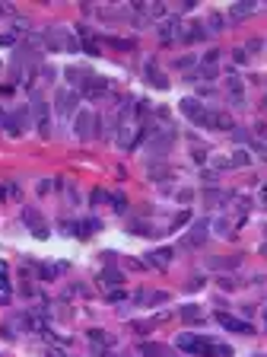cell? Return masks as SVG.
Masks as SVG:
<instances>
[{
    "label": "cell",
    "mask_w": 267,
    "mask_h": 357,
    "mask_svg": "<svg viewBox=\"0 0 267 357\" xmlns=\"http://www.w3.org/2000/svg\"><path fill=\"white\" fill-rule=\"evenodd\" d=\"M178 348L188 354H201V357H232L229 344H220L207 335H178Z\"/></svg>",
    "instance_id": "1"
},
{
    "label": "cell",
    "mask_w": 267,
    "mask_h": 357,
    "mask_svg": "<svg viewBox=\"0 0 267 357\" xmlns=\"http://www.w3.org/2000/svg\"><path fill=\"white\" fill-rule=\"evenodd\" d=\"M45 45H48L51 51H77V48H80L77 39H74L67 29H48V32H45Z\"/></svg>",
    "instance_id": "2"
},
{
    "label": "cell",
    "mask_w": 267,
    "mask_h": 357,
    "mask_svg": "<svg viewBox=\"0 0 267 357\" xmlns=\"http://www.w3.org/2000/svg\"><path fill=\"white\" fill-rule=\"evenodd\" d=\"M181 115H185V118H191V122L194 125H201V128H207L210 125V109H207V105H204L201 99H181Z\"/></svg>",
    "instance_id": "3"
},
{
    "label": "cell",
    "mask_w": 267,
    "mask_h": 357,
    "mask_svg": "<svg viewBox=\"0 0 267 357\" xmlns=\"http://www.w3.org/2000/svg\"><path fill=\"white\" fill-rule=\"evenodd\" d=\"M77 99H80V93L77 90H57V96H54V109L60 118H70L77 109Z\"/></svg>",
    "instance_id": "4"
},
{
    "label": "cell",
    "mask_w": 267,
    "mask_h": 357,
    "mask_svg": "<svg viewBox=\"0 0 267 357\" xmlns=\"http://www.w3.org/2000/svg\"><path fill=\"white\" fill-rule=\"evenodd\" d=\"M32 115H35V125H39V134L48 137V134H51V115H48V102L35 96V99H32Z\"/></svg>",
    "instance_id": "5"
},
{
    "label": "cell",
    "mask_w": 267,
    "mask_h": 357,
    "mask_svg": "<svg viewBox=\"0 0 267 357\" xmlns=\"http://www.w3.org/2000/svg\"><path fill=\"white\" fill-rule=\"evenodd\" d=\"M22 223H26V227L32 230V236H39V240L48 236V223L42 220V214L35 207H22Z\"/></svg>",
    "instance_id": "6"
},
{
    "label": "cell",
    "mask_w": 267,
    "mask_h": 357,
    "mask_svg": "<svg viewBox=\"0 0 267 357\" xmlns=\"http://www.w3.org/2000/svg\"><path fill=\"white\" fill-rule=\"evenodd\" d=\"M4 128L10 131V134H22V131L29 128V109H16L13 115H7Z\"/></svg>",
    "instance_id": "7"
},
{
    "label": "cell",
    "mask_w": 267,
    "mask_h": 357,
    "mask_svg": "<svg viewBox=\"0 0 267 357\" xmlns=\"http://www.w3.org/2000/svg\"><path fill=\"white\" fill-rule=\"evenodd\" d=\"M64 230H70L74 236H80V240H86L89 233L102 230V223H99V220H80V223H64Z\"/></svg>",
    "instance_id": "8"
},
{
    "label": "cell",
    "mask_w": 267,
    "mask_h": 357,
    "mask_svg": "<svg viewBox=\"0 0 267 357\" xmlns=\"http://www.w3.org/2000/svg\"><path fill=\"white\" fill-rule=\"evenodd\" d=\"M207 230H210V223H207V220H197V223H194V227H191V233L185 236V246H188V249L201 246L204 240H207Z\"/></svg>",
    "instance_id": "9"
},
{
    "label": "cell",
    "mask_w": 267,
    "mask_h": 357,
    "mask_svg": "<svg viewBox=\"0 0 267 357\" xmlns=\"http://www.w3.org/2000/svg\"><path fill=\"white\" fill-rule=\"evenodd\" d=\"M226 93H229V99H232V105H245V90H242V80L236 74L226 77Z\"/></svg>",
    "instance_id": "10"
},
{
    "label": "cell",
    "mask_w": 267,
    "mask_h": 357,
    "mask_svg": "<svg viewBox=\"0 0 267 357\" xmlns=\"http://www.w3.org/2000/svg\"><path fill=\"white\" fill-rule=\"evenodd\" d=\"M216 319H220V325L229 329V332H245V335H254L251 322H242V319H232V316H226V313H216Z\"/></svg>",
    "instance_id": "11"
},
{
    "label": "cell",
    "mask_w": 267,
    "mask_h": 357,
    "mask_svg": "<svg viewBox=\"0 0 267 357\" xmlns=\"http://www.w3.org/2000/svg\"><path fill=\"white\" fill-rule=\"evenodd\" d=\"M248 163H251V153L248 150H236L229 160H216L220 169H239V166H248Z\"/></svg>",
    "instance_id": "12"
},
{
    "label": "cell",
    "mask_w": 267,
    "mask_h": 357,
    "mask_svg": "<svg viewBox=\"0 0 267 357\" xmlns=\"http://www.w3.org/2000/svg\"><path fill=\"white\" fill-rule=\"evenodd\" d=\"M105 90H108V80H102V77H89L86 86H83V93H86V96H92V99L105 96Z\"/></svg>",
    "instance_id": "13"
},
{
    "label": "cell",
    "mask_w": 267,
    "mask_h": 357,
    "mask_svg": "<svg viewBox=\"0 0 267 357\" xmlns=\"http://www.w3.org/2000/svg\"><path fill=\"white\" fill-rule=\"evenodd\" d=\"M134 300H137L140 306H156V303H165L169 293H159V290H153V293H150V290H140L137 296H134Z\"/></svg>",
    "instance_id": "14"
},
{
    "label": "cell",
    "mask_w": 267,
    "mask_h": 357,
    "mask_svg": "<svg viewBox=\"0 0 267 357\" xmlns=\"http://www.w3.org/2000/svg\"><path fill=\"white\" fill-rule=\"evenodd\" d=\"M92 122H95V118H92V112H80L77 115V137H83V140H86L89 134H92Z\"/></svg>",
    "instance_id": "15"
},
{
    "label": "cell",
    "mask_w": 267,
    "mask_h": 357,
    "mask_svg": "<svg viewBox=\"0 0 267 357\" xmlns=\"http://www.w3.org/2000/svg\"><path fill=\"white\" fill-rule=\"evenodd\" d=\"M147 80L153 83V86H156V90H165V86H169V80H165V77L159 74V67H156L153 61L147 64Z\"/></svg>",
    "instance_id": "16"
},
{
    "label": "cell",
    "mask_w": 267,
    "mask_h": 357,
    "mask_svg": "<svg viewBox=\"0 0 267 357\" xmlns=\"http://www.w3.org/2000/svg\"><path fill=\"white\" fill-rule=\"evenodd\" d=\"M140 354L143 357H169V348H162V344H156V341H143Z\"/></svg>",
    "instance_id": "17"
},
{
    "label": "cell",
    "mask_w": 267,
    "mask_h": 357,
    "mask_svg": "<svg viewBox=\"0 0 267 357\" xmlns=\"http://www.w3.org/2000/svg\"><path fill=\"white\" fill-rule=\"evenodd\" d=\"M89 77H92V74H89V70H83V67H70V70H67V80H70V83H77L80 90L86 86V80H89Z\"/></svg>",
    "instance_id": "18"
},
{
    "label": "cell",
    "mask_w": 267,
    "mask_h": 357,
    "mask_svg": "<svg viewBox=\"0 0 267 357\" xmlns=\"http://www.w3.org/2000/svg\"><path fill=\"white\" fill-rule=\"evenodd\" d=\"M169 258H172V249H159V252L150 255V265H153V268H165Z\"/></svg>",
    "instance_id": "19"
},
{
    "label": "cell",
    "mask_w": 267,
    "mask_h": 357,
    "mask_svg": "<svg viewBox=\"0 0 267 357\" xmlns=\"http://www.w3.org/2000/svg\"><path fill=\"white\" fill-rule=\"evenodd\" d=\"M204 35H207L204 26H201V22H194V26H188V32H181V39H185V42H201Z\"/></svg>",
    "instance_id": "20"
},
{
    "label": "cell",
    "mask_w": 267,
    "mask_h": 357,
    "mask_svg": "<svg viewBox=\"0 0 267 357\" xmlns=\"http://www.w3.org/2000/svg\"><path fill=\"white\" fill-rule=\"evenodd\" d=\"M102 281L108 284V287H118V284H124V275H121V271H115V268H105V271H102Z\"/></svg>",
    "instance_id": "21"
},
{
    "label": "cell",
    "mask_w": 267,
    "mask_h": 357,
    "mask_svg": "<svg viewBox=\"0 0 267 357\" xmlns=\"http://www.w3.org/2000/svg\"><path fill=\"white\" fill-rule=\"evenodd\" d=\"M159 35H162V42H172V39H178V35H181V32H178V19H169L165 26H162V32H159Z\"/></svg>",
    "instance_id": "22"
},
{
    "label": "cell",
    "mask_w": 267,
    "mask_h": 357,
    "mask_svg": "<svg viewBox=\"0 0 267 357\" xmlns=\"http://www.w3.org/2000/svg\"><path fill=\"white\" fill-rule=\"evenodd\" d=\"M248 13H254V4H236L232 10H229V16H232V19H242V16H248Z\"/></svg>",
    "instance_id": "23"
},
{
    "label": "cell",
    "mask_w": 267,
    "mask_h": 357,
    "mask_svg": "<svg viewBox=\"0 0 267 357\" xmlns=\"http://www.w3.org/2000/svg\"><path fill=\"white\" fill-rule=\"evenodd\" d=\"M89 341H92V344H102V348H105V344H112L108 332H102V329H92V332H89Z\"/></svg>",
    "instance_id": "24"
},
{
    "label": "cell",
    "mask_w": 267,
    "mask_h": 357,
    "mask_svg": "<svg viewBox=\"0 0 267 357\" xmlns=\"http://www.w3.org/2000/svg\"><path fill=\"white\" fill-rule=\"evenodd\" d=\"M10 287H13V284H10V265H7V261H0V290H10Z\"/></svg>",
    "instance_id": "25"
},
{
    "label": "cell",
    "mask_w": 267,
    "mask_h": 357,
    "mask_svg": "<svg viewBox=\"0 0 267 357\" xmlns=\"http://www.w3.org/2000/svg\"><path fill=\"white\" fill-rule=\"evenodd\" d=\"M210 268H239V255H232V258H213Z\"/></svg>",
    "instance_id": "26"
},
{
    "label": "cell",
    "mask_w": 267,
    "mask_h": 357,
    "mask_svg": "<svg viewBox=\"0 0 267 357\" xmlns=\"http://www.w3.org/2000/svg\"><path fill=\"white\" fill-rule=\"evenodd\" d=\"M201 316H204V313H201L197 306H185V309H181V319H188V322H197Z\"/></svg>",
    "instance_id": "27"
},
{
    "label": "cell",
    "mask_w": 267,
    "mask_h": 357,
    "mask_svg": "<svg viewBox=\"0 0 267 357\" xmlns=\"http://www.w3.org/2000/svg\"><path fill=\"white\" fill-rule=\"evenodd\" d=\"M80 35H83V48H86L89 54H99V45H95L89 35H86V29H80Z\"/></svg>",
    "instance_id": "28"
},
{
    "label": "cell",
    "mask_w": 267,
    "mask_h": 357,
    "mask_svg": "<svg viewBox=\"0 0 267 357\" xmlns=\"http://www.w3.org/2000/svg\"><path fill=\"white\" fill-rule=\"evenodd\" d=\"M213 230H220V233L226 236V233L232 230V227H229V220H226V217H220V220H213ZM229 236H232V233H229Z\"/></svg>",
    "instance_id": "29"
},
{
    "label": "cell",
    "mask_w": 267,
    "mask_h": 357,
    "mask_svg": "<svg viewBox=\"0 0 267 357\" xmlns=\"http://www.w3.org/2000/svg\"><path fill=\"white\" fill-rule=\"evenodd\" d=\"M251 150L261 153V160H267V144H261V140H251Z\"/></svg>",
    "instance_id": "30"
},
{
    "label": "cell",
    "mask_w": 267,
    "mask_h": 357,
    "mask_svg": "<svg viewBox=\"0 0 267 357\" xmlns=\"http://www.w3.org/2000/svg\"><path fill=\"white\" fill-rule=\"evenodd\" d=\"M210 26L213 29H223V16L220 13H210Z\"/></svg>",
    "instance_id": "31"
},
{
    "label": "cell",
    "mask_w": 267,
    "mask_h": 357,
    "mask_svg": "<svg viewBox=\"0 0 267 357\" xmlns=\"http://www.w3.org/2000/svg\"><path fill=\"white\" fill-rule=\"evenodd\" d=\"M232 57H236V61H239V64H245V61H248V54H245V48H236V51H232Z\"/></svg>",
    "instance_id": "32"
},
{
    "label": "cell",
    "mask_w": 267,
    "mask_h": 357,
    "mask_svg": "<svg viewBox=\"0 0 267 357\" xmlns=\"http://www.w3.org/2000/svg\"><path fill=\"white\" fill-rule=\"evenodd\" d=\"M112 204H115V211H124V204H127V201L121 198V195H112Z\"/></svg>",
    "instance_id": "33"
},
{
    "label": "cell",
    "mask_w": 267,
    "mask_h": 357,
    "mask_svg": "<svg viewBox=\"0 0 267 357\" xmlns=\"http://www.w3.org/2000/svg\"><path fill=\"white\" fill-rule=\"evenodd\" d=\"M194 160L204 163V160H207V150H204V147H194Z\"/></svg>",
    "instance_id": "34"
},
{
    "label": "cell",
    "mask_w": 267,
    "mask_h": 357,
    "mask_svg": "<svg viewBox=\"0 0 267 357\" xmlns=\"http://www.w3.org/2000/svg\"><path fill=\"white\" fill-rule=\"evenodd\" d=\"M220 287H223V290H232L236 281H232V278H220Z\"/></svg>",
    "instance_id": "35"
},
{
    "label": "cell",
    "mask_w": 267,
    "mask_h": 357,
    "mask_svg": "<svg viewBox=\"0 0 267 357\" xmlns=\"http://www.w3.org/2000/svg\"><path fill=\"white\" fill-rule=\"evenodd\" d=\"M261 198H264V204H267V185H264V188H261Z\"/></svg>",
    "instance_id": "36"
},
{
    "label": "cell",
    "mask_w": 267,
    "mask_h": 357,
    "mask_svg": "<svg viewBox=\"0 0 267 357\" xmlns=\"http://www.w3.org/2000/svg\"><path fill=\"white\" fill-rule=\"evenodd\" d=\"M264 319H267V309H264Z\"/></svg>",
    "instance_id": "37"
},
{
    "label": "cell",
    "mask_w": 267,
    "mask_h": 357,
    "mask_svg": "<svg viewBox=\"0 0 267 357\" xmlns=\"http://www.w3.org/2000/svg\"><path fill=\"white\" fill-rule=\"evenodd\" d=\"M102 357H112V354H102Z\"/></svg>",
    "instance_id": "38"
}]
</instances>
